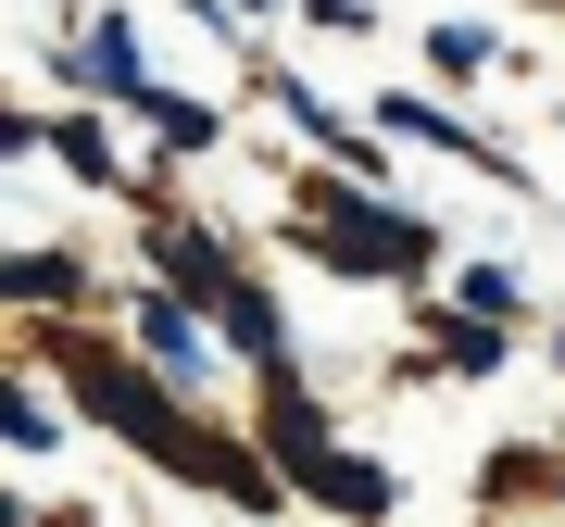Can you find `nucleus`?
<instances>
[{"label":"nucleus","mask_w":565,"mask_h":527,"mask_svg":"<svg viewBox=\"0 0 565 527\" xmlns=\"http://www.w3.org/2000/svg\"><path fill=\"white\" fill-rule=\"evenodd\" d=\"M51 365L76 377V402L114 427V440H139V452H163L177 477H202V490H226L239 515H264L277 503V477H264V452H239V440H202L177 402H163V377H139V365H114V352H88V340H51Z\"/></svg>","instance_id":"f257e3e1"},{"label":"nucleus","mask_w":565,"mask_h":527,"mask_svg":"<svg viewBox=\"0 0 565 527\" xmlns=\"http://www.w3.org/2000/svg\"><path fill=\"white\" fill-rule=\"evenodd\" d=\"M289 239H302L327 277H427V264H440V239H427L415 214L364 202V189H340V176H315L302 202H289Z\"/></svg>","instance_id":"f03ea898"},{"label":"nucleus","mask_w":565,"mask_h":527,"mask_svg":"<svg viewBox=\"0 0 565 527\" xmlns=\"http://www.w3.org/2000/svg\"><path fill=\"white\" fill-rule=\"evenodd\" d=\"M151 251H163V277H177V302H226V289H239V264H226L214 226H177V214H163Z\"/></svg>","instance_id":"7ed1b4c3"},{"label":"nucleus","mask_w":565,"mask_h":527,"mask_svg":"<svg viewBox=\"0 0 565 527\" xmlns=\"http://www.w3.org/2000/svg\"><path fill=\"white\" fill-rule=\"evenodd\" d=\"M289 477H302V490H315L327 515H390V477L364 465V452H340V440H315V452H302Z\"/></svg>","instance_id":"20e7f679"},{"label":"nucleus","mask_w":565,"mask_h":527,"mask_svg":"<svg viewBox=\"0 0 565 527\" xmlns=\"http://www.w3.org/2000/svg\"><path fill=\"white\" fill-rule=\"evenodd\" d=\"M315 440H327V402H315L302 377H277V389H264V452H277V465H302Z\"/></svg>","instance_id":"39448f33"},{"label":"nucleus","mask_w":565,"mask_h":527,"mask_svg":"<svg viewBox=\"0 0 565 527\" xmlns=\"http://www.w3.org/2000/svg\"><path fill=\"white\" fill-rule=\"evenodd\" d=\"M76 88H114V101H151V76H139V39H126V25H88V39H76Z\"/></svg>","instance_id":"423d86ee"},{"label":"nucleus","mask_w":565,"mask_h":527,"mask_svg":"<svg viewBox=\"0 0 565 527\" xmlns=\"http://www.w3.org/2000/svg\"><path fill=\"white\" fill-rule=\"evenodd\" d=\"M139 340H151V365H163V377H202V326H189L177 289H163V302H139Z\"/></svg>","instance_id":"0eeeda50"},{"label":"nucleus","mask_w":565,"mask_h":527,"mask_svg":"<svg viewBox=\"0 0 565 527\" xmlns=\"http://www.w3.org/2000/svg\"><path fill=\"white\" fill-rule=\"evenodd\" d=\"M214 326H226V340L252 352V365H277V289H252V277H239V289L214 302Z\"/></svg>","instance_id":"6e6552de"},{"label":"nucleus","mask_w":565,"mask_h":527,"mask_svg":"<svg viewBox=\"0 0 565 527\" xmlns=\"http://www.w3.org/2000/svg\"><path fill=\"white\" fill-rule=\"evenodd\" d=\"M390 139H427V151H465V163H478V176H515L503 151H478V139H465L452 114H427V101H390Z\"/></svg>","instance_id":"1a4fd4ad"},{"label":"nucleus","mask_w":565,"mask_h":527,"mask_svg":"<svg viewBox=\"0 0 565 527\" xmlns=\"http://www.w3.org/2000/svg\"><path fill=\"white\" fill-rule=\"evenodd\" d=\"M0 289L39 302V314H63V302H76V264H63V251H13V264H0Z\"/></svg>","instance_id":"9d476101"},{"label":"nucleus","mask_w":565,"mask_h":527,"mask_svg":"<svg viewBox=\"0 0 565 527\" xmlns=\"http://www.w3.org/2000/svg\"><path fill=\"white\" fill-rule=\"evenodd\" d=\"M440 365L490 377V365H503V314H440Z\"/></svg>","instance_id":"9b49d317"},{"label":"nucleus","mask_w":565,"mask_h":527,"mask_svg":"<svg viewBox=\"0 0 565 527\" xmlns=\"http://www.w3.org/2000/svg\"><path fill=\"white\" fill-rule=\"evenodd\" d=\"M478 490H490V503H541V490H565V477H553V452H490Z\"/></svg>","instance_id":"f8f14e48"},{"label":"nucleus","mask_w":565,"mask_h":527,"mask_svg":"<svg viewBox=\"0 0 565 527\" xmlns=\"http://www.w3.org/2000/svg\"><path fill=\"white\" fill-rule=\"evenodd\" d=\"M51 151H63V163H76V176H88V189H126V151L102 139V126H51Z\"/></svg>","instance_id":"ddd939ff"},{"label":"nucleus","mask_w":565,"mask_h":527,"mask_svg":"<svg viewBox=\"0 0 565 527\" xmlns=\"http://www.w3.org/2000/svg\"><path fill=\"white\" fill-rule=\"evenodd\" d=\"M139 114H151V139H163V151H214V101H163V88H151Z\"/></svg>","instance_id":"4468645a"},{"label":"nucleus","mask_w":565,"mask_h":527,"mask_svg":"<svg viewBox=\"0 0 565 527\" xmlns=\"http://www.w3.org/2000/svg\"><path fill=\"white\" fill-rule=\"evenodd\" d=\"M465 314H503V326H515V277H503V264H478V277H465Z\"/></svg>","instance_id":"2eb2a0df"},{"label":"nucleus","mask_w":565,"mask_h":527,"mask_svg":"<svg viewBox=\"0 0 565 527\" xmlns=\"http://www.w3.org/2000/svg\"><path fill=\"white\" fill-rule=\"evenodd\" d=\"M0 427H13V452H39V440H51V402H39V389H13V402H0Z\"/></svg>","instance_id":"dca6fc26"},{"label":"nucleus","mask_w":565,"mask_h":527,"mask_svg":"<svg viewBox=\"0 0 565 527\" xmlns=\"http://www.w3.org/2000/svg\"><path fill=\"white\" fill-rule=\"evenodd\" d=\"M239 13H264V0H239Z\"/></svg>","instance_id":"f3484780"}]
</instances>
